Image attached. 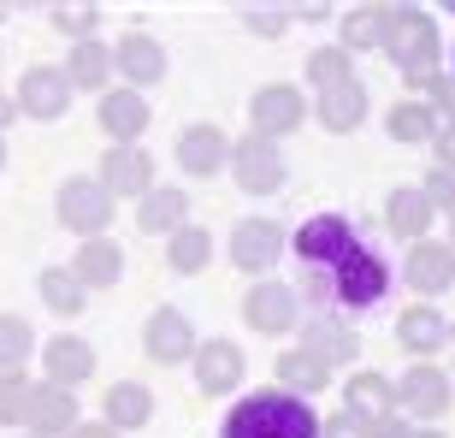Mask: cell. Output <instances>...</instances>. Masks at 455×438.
<instances>
[{
  "label": "cell",
  "instance_id": "6da1fadb",
  "mask_svg": "<svg viewBox=\"0 0 455 438\" xmlns=\"http://www.w3.org/2000/svg\"><path fill=\"white\" fill-rule=\"evenodd\" d=\"M290 255L302 267V290L314 296V314H372L390 296V261L349 214H314L290 237Z\"/></svg>",
  "mask_w": 455,
  "mask_h": 438
},
{
  "label": "cell",
  "instance_id": "7a4b0ae2",
  "mask_svg": "<svg viewBox=\"0 0 455 438\" xmlns=\"http://www.w3.org/2000/svg\"><path fill=\"white\" fill-rule=\"evenodd\" d=\"M220 438H320V415L290 391H249L243 403H231Z\"/></svg>",
  "mask_w": 455,
  "mask_h": 438
},
{
  "label": "cell",
  "instance_id": "3957f363",
  "mask_svg": "<svg viewBox=\"0 0 455 438\" xmlns=\"http://www.w3.org/2000/svg\"><path fill=\"white\" fill-rule=\"evenodd\" d=\"M385 53L390 66L403 71L408 84H438L443 71V48H438V24L420 6H390V30H385Z\"/></svg>",
  "mask_w": 455,
  "mask_h": 438
},
{
  "label": "cell",
  "instance_id": "277c9868",
  "mask_svg": "<svg viewBox=\"0 0 455 438\" xmlns=\"http://www.w3.org/2000/svg\"><path fill=\"white\" fill-rule=\"evenodd\" d=\"M53 214H60L66 231H77L89 243V237H101L107 225H113V196H107L95 178H66L60 196H53Z\"/></svg>",
  "mask_w": 455,
  "mask_h": 438
},
{
  "label": "cell",
  "instance_id": "5b68a950",
  "mask_svg": "<svg viewBox=\"0 0 455 438\" xmlns=\"http://www.w3.org/2000/svg\"><path fill=\"white\" fill-rule=\"evenodd\" d=\"M231 172L249 196H278L284 190V154H278V142H267L254 131L243 142H231Z\"/></svg>",
  "mask_w": 455,
  "mask_h": 438
},
{
  "label": "cell",
  "instance_id": "8992f818",
  "mask_svg": "<svg viewBox=\"0 0 455 438\" xmlns=\"http://www.w3.org/2000/svg\"><path fill=\"white\" fill-rule=\"evenodd\" d=\"M390 391H396V403H403V421H438L443 409L455 403V385L432 368V361H414Z\"/></svg>",
  "mask_w": 455,
  "mask_h": 438
},
{
  "label": "cell",
  "instance_id": "52a82bcc",
  "mask_svg": "<svg viewBox=\"0 0 455 438\" xmlns=\"http://www.w3.org/2000/svg\"><path fill=\"white\" fill-rule=\"evenodd\" d=\"M243 320L254 326L260 337H284V332H296L302 326V296L290 285H254L249 296H243Z\"/></svg>",
  "mask_w": 455,
  "mask_h": 438
},
{
  "label": "cell",
  "instance_id": "ba28073f",
  "mask_svg": "<svg viewBox=\"0 0 455 438\" xmlns=\"http://www.w3.org/2000/svg\"><path fill=\"white\" fill-rule=\"evenodd\" d=\"M284 225L278 219H236V231H231V261L243 272H272L278 261H284Z\"/></svg>",
  "mask_w": 455,
  "mask_h": 438
},
{
  "label": "cell",
  "instance_id": "9c48e42d",
  "mask_svg": "<svg viewBox=\"0 0 455 438\" xmlns=\"http://www.w3.org/2000/svg\"><path fill=\"white\" fill-rule=\"evenodd\" d=\"M249 118H254V136L278 142V136H290L307 118V95H302V89H290V84H267V89H254Z\"/></svg>",
  "mask_w": 455,
  "mask_h": 438
},
{
  "label": "cell",
  "instance_id": "30bf717a",
  "mask_svg": "<svg viewBox=\"0 0 455 438\" xmlns=\"http://www.w3.org/2000/svg\"><path fill=\"white\" fill-rule=\"evenodd\" d=\"M142 355L172 368V361H189L196 355V326H189L184 308H154L148 326H142Z\"/></svg>",
  "mask_w": 455,
  "mask_h": 438
},
{
  "label": "cell",
  "instance_id": "8fae6325",
  "mask_svg": "<svg viewBox=\"0 0 455 438\" xmlns=\"http://www.w3.org/2000/svg\"><path fill=\"white\" fill-rule=\"evenodd\" d=\"M18 107H24V118H66L71 107V84L60 66H30L24 71V84H18Z\"/></svg>",
  "mask_w": 455,
  "mask_h": 438
},
{
  "label": "cell",
  "instance_id": "7c38bea8",
  "mask_svg": "<svg viewBox=\"0 0 455 438\" xmlns=\"http://www.w3.org/2000/svg\"><path fill=\"white\" fill-rule=\"evenodd\" d=\"M95 184L107 190V196H131V202H142V196H148L154 190V160L142 149H107V160H101V178H95Z\"/></svg>",
  "mask_w": 455,
  "mask_h": 438
},
{
  "label": "cell",
  "instance_id": "4fadbf2b",
  "mask_svg": "<svg viewBox=\"0 0 455 438\" xmlns=\"http://www.w3.org/2000/svg\"><path fill=\"white\" fill-rule=\"evenodd\" d=\"M178 166H184L189 178H213L220 166H231V136H225L220 125H189V131L178 136Z\"/></svg>",
  "mask_w": 455,
  "mask_h": 438
},
{
  "label": "cell",
  "instance_id": "5bb4252c",
  "mask_svg": "<svg viewBox=\"0 0 455 438\" xmlns=\"http://www.w3.org/2000/svg\"><path fill=\"white\" fill-rule=\"evenodd\" d=\"M24 426H30V438H66L71 426H77V403H71V391L60 385H30V409H24Z\"/></svg>",
  "mask_w": 455,
  "mask_h": 438
},
{
  "label": "cell",
  "instance_id": "9a60e30c",
  "mask_svg": "<svg viewBox=\"0 0 455 438\" xmlns=\"http://www.w3.org/2000/svg\"><path fill=\"white\" fill-rule=\"evenodd\" d=\"M455 285V249L450 243H408V290H420V296H438V290Z\"/></svg>",
  "mask_w": 455,
  "mask_h": 438
},
{
  "label": "cell",
  "instance_id": "2e32d148",
  "mask_svg": "<svg viewBox=\"0 0 455 438\" xmlns=\"http://www.w3.org/2000/svg\"><path fill=\"white\" fill-rule=\"evenodd\" d=\"M196 385L207 391V397H225V391L243 385V350L236 344H225V337H213V344H196Z\"/></svg>",
  "mask_w": 455,
  "mask_h": 438
},
{
  "label": "cell",
  "instance_id": "e0dca14e",
  "mask_svg": "<svg viewBox=\"0 0 455 438\" xmlns=\"http://www.w3.org/2000/svg\"><path fill=\"white\" fill-rule=\"evenodd\" d=\"M113 71H124L136 89H148V84L166 77V48H160L154 36H142V30H124L118 48H113Z\"/></svg>",
  "mask_w": 455,
  "mask_h": 438
},
{
  "label": "cell",
  "instance_id": "ac0fdd59",
  "mask_svg": "<svg viewBox=\"0 0 455 438\" xmlns=\"http://www.w3.org/2000/svg\"><path fill=\"white\" fill-rule=\"evenodd\" d=\"M42 373H48V385H60V391L84 385L89 373H95V350H89L84 337H48V344H42Z\"/></svg>",
  "mask_w": 455,
  "mask_h": 438
},
{
  "label": "cell",
  "instance_id": "d6986e66",
  "mask_svg": "<svg viewBox=\"0 0 455 438\" xmlns=\"http://www.w3.org/2000/svg\"><path fill=\"white\" fill-rule=\"evenodd\" d=\"M71 279H77L84 290H113L118 279H124V249H118V243H107V237H89V243H77Z\"/></svg>",
  "mask_w": 455,
  "mask_h": 438
},
{
  "label": "cell",
  "instance_id": "ffe728a7",
  "mask_svg": "<svg viewBox=\"0 0 455 438\" xmlns=\"http://www.w3.org/2000/svg\"><path fill=\"white\" fill-rule=\"evenodd\" d=\"M101 125L113 136V149H136V136L148 131V101L136 89H107L101 95Z\"/></svg>",
  "mask_w": 455,
  "mask_h": 438
},
{
  "label": "cell",
  "instance_id": "44dd1931",
  "mask_svg": "<svg viewBox=\"0 0 455 438\" xmlns=\"http://www.w3.org/2000/svg\"><path fill=\"white\" fill-rule=\"evenodd\" d=\"M396 344H403L408 355H438L443 344H450V320H443V308H432V303L403 308V314H396Z\"/></svg>",
  "mask_w": 455,
  "mask_h": 438
},
{
  "label": "cell",
  "instance_id": "7402d4cb",
  "mask_svg": "<svg viewBox=\"0 0 455 438\" xmlns=\"http://www.w3.org/2000/svg\"><path fill=\"white\" fill-rule=\"evenodd\" d=\"M314 118H320L331 136L355 131L361 118H367V89H361V77L355 84H338V89H325V95H314Z\"/></svg>",
  "mask_w": 455,
  "mask_h": 438
},
{
  "label": "cell",
  "instance_id": "603a6c76",
  "mask_svg": "<svg viewBox=\"0 0 455 438\" xmlns=\"http://www.w3.org/2000/svg\"><path fill=\"white\" fill-rule=\"evenodd\" d=\"M432 219H438V214H432V202L420 196V184H414V190L403 184V190H390V196H385V225L403 237V243H420V237L432 231Z\"/></svg>",
  "mask_w": 455,
  "mask_h": 438
},
{
  "label": "cell",
  "instance_id": "cb8c5ba5",
  "mask_svg": "<svg viewBox=\"0 0 455 438\" xmlns=\"http://www.w3.org/2000/svg\"><path fill=\"white\" fill-rule=\"evenodd\" d=\"M343 403H349V409H343V415H355V421H385V415H396V409H390V403H396V391H390V379H385V373H355V379H349V385H343Z\"/></svg>",
  "mask_w": 455,
  "mask_h": 438
},
{
  "label": "cell",
  "instance_id": "d4e9b609",
  "mask_svg": "<svg viewBox=\"0 0 455 438\" xmlns=\"http://www.w3.org/2000/svg\"><path fill=\"white\" fill-rule=\"evenodd\" d=\"M184 214H189V196L184 190H166V184H154L142 202H136V225L148 237H172V231H184Z\"/></svg>",
  "mask_w": 455,
  "mask_h": 438
},
{
  "label": "cell",
  "instance_id": "484cf974",
  "mask_svg": "<svg viewBox=\"0 0 455 438\" xmlns=\"http://www.w3.org/2000/svg\"><path fill=\"white\" fill-rule=\"evenodd\" d=\"M302 337H307L302 350H314L325 368H338V361L355 355V332H349V320H338V314H314V320L302 314Z\"/></svg>",
  "mask_w": 455,
  "mask_h": 438
},
{
  "label": "cell",
  "instance_id": "4316f807",
  "mask_svg": "<svg viewBox=\"0 0 455 438\" xmlns=\"http://www.w3.org/2000/svg\"><path fill=\"white\" fill-rule=\"evenodd\" d=\"M331 385V368H325L314 350H284L278 355V391H290V397H314V391Z\"/></svg>",
  "mask_w": 455,
  "mask_h": 438
},
{
  "label": "cell",
  "instance_id": "83f0119b",
  "mask_svg": "<svg viewBox=\"0 0 455 438\" xmlns=\"http://www.w3.org/2000/svg\"><path fill=\"white\" fill-rule=\"evenodd\" d=\"M60 71H66L71 89H101L107 95V84H113V48H101V42H77Z\"/></svg>",
  "mask_w": 455,
  "mask_h": 438
},
{
  "label": "cell",
  "instance_id": "f1b7e54d",
  "mask_svg": "<svg viewBox=\"0 0 455 438\" xmlns=\"http://www.w3.org/2000/svg\"><path fill=\"white\" fill-rule=\"evenodd\" d=\"M148 415H154V397H148V385H136V379H118L113 391H107V426H124V433H136V426H148Z\"/></svg>",
  "mask_w": 455,
  "mask_h": 438
},
{
  "label": "cell",
  "instance_id": "f546056e",
  "mask_svg": "<svg viewBox=\"0 0 455 438\" xmlns=\"http://www.w3.org/2000/svg\"><path fill=\"white\" fill-rule=\"evenodd\" d=\"M385 30H390V6H349L343 12V53H367V48H385Z\"/></svg>",
  "mask_w": 455,
  "mask_h": 438
},
{
  "label": "cell",
  "instance_id": "4dcf8cb0",
  "mask_svg": "<svg viewBox=\"0 0 455 438\" xmlns=\"http://www.w3.org/2000/svg\"><path fill=\"white\" fill-rule=\"evenodd\" d=\"M36 290H42V308H48V314H60V320H71V314L84 308V296H89V290L71 279V267H42Z\"/></svg>",
  "mask_w": 455,
  "mask_h": 438
},
{
  "label": "cell",
  "instance_id": "1f68e13d",
  "mask_svg": "<svg viewBox=\"0 0 455 438\" xmlns=\"http://www.w3.org/2000/svg\"><path fill=\"white\" fill-rule=\"evenodd\" d=\"M438 125H443V118L432 113L426 101H396V107H390V118H385V131L396 136V142H432Z\"/></svg>",
  "mask_w": 455,
  "mask_h": 438
},
{
  "label": "cell",
  "instance_id": "d6a6232c",
  "mask_svg": "<svg viewBox=\"0 0 455 438\" xmlns=\"http://www.w3.org/2000/svg\"><path fill=\"white\" fill-rule=\"evenodd\" d=\"M166 261H172V272H202L207 261H213V237L202 231V225H184V231H172V243H166Z\"/></svg>",
  "mask_w": 455,
  "mask_h": 438
},
{
  "label": "cell",
  "instance_id": "836d02e7",
  "mask_svg": "<svg viewBox=\"0 0 455 438\" xmlns=\"http://www.w3.org/2000/svg\"><path fill=\"white\" fill-rule=\"evenodd\" d=\"M307 77H314V95H325L338 84H355V60L343 48H314L307 53Z\"/></svg>",
  "mask_w": 455,
  "mask_h": 438
},
{
  "label": "cell",
  "instance_id": "e575fe53",
  "mask_svg": "<svg viewBox=\"0 0 455 438\" xmlns=\"http://www.w3.org/2000/svg\"><path fill=\"white\" fill-rule=\"evenodd\" d=\"M30 350H36L30 320H18V314H0V373H18L24 361H30Z\"/></svg>",
  "mask_w": 455,
  "mask_h": 438
},
{
  "label": "cell",
  "instance_id": "d590c367",
  "mask_svg": "<svg viewBox=\"0 0 455 438\" xmlns=\"http://www.w3.org/2000/svg\"><path fill=\"white\" fill-rule=\"evenodd\" d=\"M24 409H30V379L24 373H0V421L24 426Z\"/></svg>",
  "mask_w": 455,
  "mask_h": 438
},
{
  "label": "cell",
  "instance_id": "8d00e7d4",
  "mask_svg": "<svg viewBox=\"0 0 455 438\" xmlns=\"http://www.w3.org/2000/svg\"><path fill=\"white\" fill-rule=\"evenodd\" d=\"M53 24H60L71 42H95V24H101V12H95V6H53Z\"/></svg>",
  "mask_w": 455,
  "mask_h": 438
},
{
  "label": "cell",
  "instance_id": "74e56055",
  "mask_svg": "<svg viewBox=\"0 0 455 438\" xmlns=\"http://www.w3.org/2000/svg\"><path fill=\"white\" fill-rule=\"evenodd\" d=\"M420 196H426V202H432V214H450V207H455V172H432V178H426V184H420Z\"/></svg>",
  "mask_w": 455,
  "mask_h": 438
},
{
  "label": "cell",
  "instance_id": "f35d334b",
  "mask_svg": "<svg viewBox=\"0 0 455 438\" xmlns=\"http://www.w3.org/2000/svg\"><path fill=\"white\" fill-rule=\"evenodd\" d=\"M284 6H249V30L254 36H284Z\"/></svg>",
  "mask_w": 455,
  "mask_h": 438
},
{
  "label": "cell",
  "instance_id": "ab89813d",
  "mask_svg": "<svg viewBox=\"0 0 455 438\" xmlns=\"http://www.w3.org/2000/svg\"><path fill=\"white\" fill-rule=\"evenodd\" d=\"M320 438H372V426L355 415H331V421H320Z\"/></svg>",
  "mask_w": 455,
  "mask_h": 438
},
{
  "label": "cell",
  "instance_id": "60d3db41",
  "mask_svg": "<svg viewBox=\"0 0 455 438\" xmlns=\"http://www.w3.org/2000/svg\"><path fill=\"white\" fill-rule=\"evenodd\" d=\"M432 95H438V107H432V113H450L443 125H455V66H450V71H438V84H432Z\"/></svg>",
  "mask_w": 455,
  "mask_h": 438
},
{
  "label": "cell",
  "instance_id": "b9f144b4",
  "mask_svg": "<svg viewBox=\"0 0 455 438\" xmlns=\"http://www.w3.org/2000/svg\"><path fill=\"white\" fill-rule=\"evenodd\" d=\"M432 149H438V166H443V172H455V125H438Z\"/></svg>",
  "mask_w": 455,
  "mask_h": 438
},
{
  "label": "cell",
  "instance_id": "7bdbcfd3",
  "mask_svg": "<svg viewBox=\"0 0 455 438\" xmlns=\"http://www.w3.org/2000/svg\"><path fill=\"white\" fill-rule=\"evenodd\" d=\"M372 438H414V426L403 415H385V421H372Z\"/></svg>",
  "mask_w": 455,
  "mask_h": 438
},
{
  "label": "cell",
  "instance_id": "ee69618b",
  "mask_svg": "<svg viewBox=\"0 0 455 438\" xmlns=\"http://www.w3.org/2000/svg\"><path fill=\"white\" fill-rule=\"evenodd\" d=\"M66 438H118V433H113V426H71Z\"/></svg>",
  "mask_w": 455,
  "mask_h": 438
},
{
  "label": "cell",
  "instance_id": "f6af8a7d",
  "mask_svg": "<svg viewBox=\"0 0 455 438\" xmlns=\"http://www.w3.org/2000/svg\"><path fill=\"white\" fill-rule=\"evenodd\" d=\"M6 118H12V101H6V95H0V131H6Z\"/></svg>",
  "mask_w": 455,
  "mask_h": 438
},
{
  "label": "cell",
  "instance_id": "bcb514c9",
  "mask_svg": "<svg viewBox=\"0 0 455 438\" xmlns=\"http://www.w3.org/2000/svg\"><path fill=\"white\" fill-rule=\"evenodd\" d=\"M450 249H455V207H450Z\"/></svg>",
  "mask_w": 455,
  "mask_h": 438
},
{
  "label": "cell",
  "instance_id": "7dc6e473",
  "mask_svg": "<svg viewBox=\"0 0 455 438\" xmlns=\"http://www.w3.org/2000/svg\"><path fill=\"white\" fill-rule=\"evenodd\" d=\"M414 438H443V433H432V426H426V433H414Z\"/></svg>",
  "mask_w": 455,
  "mask_h": 438
},
{
  "label": "cell",
  "instance_id": "c3c4849f",
  "mask_svg": "<svg viewBox=\"0 0 455 438\" xmlns=\"http://www.w3.org/2000/svg\"><path fill=\"white\" fill-rule=\"evenodd\" d=\"M0 166H6V142H0Z\"/></svg>",
  "mask_w": 455,
  "mask_h": 438
},
{
  "label": "cell",
  "instance_id": "681fc988",
  "mask_svg": "<svg viewBox=\"0 0 455 438\" xmlns=\"http://www.w3.org/2000/svg\"><path fill=\"white\" fill-rule=\"evenodd\" d=\"M450 337H455V320H450Z\"/></svg>",
  "mask_w": 455,
  "mask_h": 438
}]
</instances>
